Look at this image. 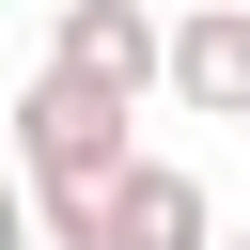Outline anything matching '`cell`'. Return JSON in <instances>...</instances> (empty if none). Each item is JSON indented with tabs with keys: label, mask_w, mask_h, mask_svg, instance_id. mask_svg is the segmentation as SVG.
I'll list each match as a JSON object with an SVG mask.
<instances>
[{
	"label": "cell",
	"mask_w": 250,
	"mask_h": 250,
	"mask_svg": "<svg viewBox=\"0 0 250 250\" xmlns=\"http://www.w3.org/2000/svg\"><path fill=\"white\" fill-rule=\"evenodd\" d=\"M109 250H219V203H203V172H188V156H141V172H125V219H109Z\"/></svg>",
	"instance_id": "4"
},
{
	"label": "cell",
	"mask_w": 250,
	"mask_h": 250,
	"mask_svg": "<svg viewBox=\"0 0 250 250\" xmlns=\"http://www.w3.org/2000/svg\"><path fill=\"white\" fill-rule=\"evenodd\" d=\"M172 109L188 125H250V0H188L172 16Z\"/></svg>",
	"instance_id": "3"
},
{
	"label": "cell",
	"mask_w": 250,
	"mask_h": 250,
	"mask_svg": "<svg viewBox=\"0 0 250 250\" xmlns=\"http://www.w3.org/2000/svg\"><path fill=\"white\" fill-rule=\"evenodd\" d=\"M16 172H31V234H47V250H109L141 141H125L109 94H78V78L31 62V78H16Z\"/></svg>",
	"instance_id": "1"
},
{
	"label": "cell",
	"mask_w": 250,
	"mask_h": 250,
	"mask_svg": "<svg viewBox=\"0 0 250 250\" xmlns=\"http://www.w3.org/2000/svg\"><path fill=\"white\" fill-rule=\"evenodd\" d=\"M219 250H250V234H219Z\"/></svg>",
	"instance_id": "5"
},
{
	"label": "cell",
	"mask_w": 250,
	"mask_h": 250,
	"mask_svg": "<svg viewBox=\"0 0 250 250\" xmlns=\"http://www.w3.org/2000/svg\"><path fill=\"white\" fill-rule=\"evenodd\" d=\"M47 78L141 109V94H172V31H156L141 0H62V16H47Z\"/></svg>",
	"instance_id": "2"
}]
</instances>
